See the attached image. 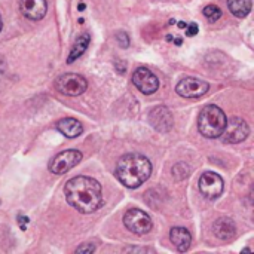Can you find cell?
<instances>
[{"label":"cell","mask_w":254,"mask_h":254,"mask_svg":"<svg viewBox=\"0 0 254 254\" xmlns=\"http://www.w3.org/2000/svg\"><path fill=\"white\" fill-rule=\"evenodd\" d=\"M55 88L58 92L68 95V97H77L83 94L88 88V82L83 76L76 73H65L57 77Z\"/></svg>","instance_id":"4"},{"label":"cell","mask_w":254,"mask_h":254,"mask_svg":"<svg viewBox=\"0 0 254 254\" xmlns=\"http://www.w3.org/2000/svg\"><path fill=\"white\" fill-rule=\"evenodd\" d=\"M132 82L135 88L146 95L155 94L159 88V79L147 67H138L132 74Z\"/></svg>","instance_id":"10"},{"label":"cell","mask_w":254,"mask_h":254,"mask_svg":"<svg viewBox=\"0 0 254 254\" xmlns=\"http://www.w3.org/2000/svg\"><path fill=\"white\" fill-rule=\"evenodd\" d=\"M198 33V25L196 24H189L188 30H186V34L188 36H195Z\"/></svg>","instance_id":"21"},{"label":"cell","mask_w":254,"mask_h":254,"mask_svg":"<svg viewBox=\"0 0 254 254\" xmlns=\"http://www.w3.org/2000/svg\"><path fill=\"white\" fill-rule=\"evenodd\" d=\"M118 37H119V45H121L122 48H128V45H129V42H128V36H127L125 33H119V34H118Z\"/></svg>","instance_id":"20"},{"label":"cell","mask_w":254,"mask_h":254,"mask_svg":"<svg viewBox=\"0 0 254 254\" xmlns=\"http://www.w3.org/2000/svg\"><path fill=\"white\" fill-rule=\"evenodd\" d=\"M213 232L214 235L219 238V240H223V241H229L235 237L237 234V226L234 223L232 219L229 217H222V219H217L213 225Z\"/></svg>","instance_id":"13"},{"label":"cell","mask_w":254,"mask_h":254,"mask_svg":"<svg viewBox=\"0 0 254 254\" xmlns=\"http://www.w3.org/2000/svg\"><path fill=\"white\" fill-rule=\"evenodd\" d=\"M170 240H171L173 246L177 249V252H180V253L188 252L192 246V235L185 228H173L170 232Z\"/></svg>","instance_id":"14"},{"label":"cell","mask_w":254,"mask_h":254,"mask_svg":"<svg viewBox=\"0 0 254 254\" xmlns=\"http://www.w3.org/2000/svg\"><path fill=\"white\" fill-rule=\"evenodd\" d=\"M202 12H204V16H205L210 22H216V21L222 16V10H220V7L216 6V4H208V6H205Z\"/></svg>","instance_id":"18"},{"label":"cell","mask_w":254,"mask_h":254,"mask_svg":"<svg viewBox=\"0 0 254 254\" xmlns=\"http://www.w3.org/2000/svg\"><path fill=\"white\" fill-rule=\"evenodd\" d=\"M149 121L152 127L159 132H168L173 128V115L164 106L155 107L149 115Z\"/></svg>","instance_id":"11"},{"label":"cell","mask_w":254,"mask_h":254,"mask_svg":"<svg viewBox=\"0 0 254 254\" xmlns=\"http://www.w3.org/2000/svg\"><path fill=\"white\" fill-rule=\"evenodd\" d=\"M152 174L150 161L140 153L124 155L116 164V177L118 180L129 189L140 188L149 180Z\"/></svg>","instance_id":"2"},{"label":"cell","mask_w":254,"mask_h":254,"mask_svg":"<svg viewBox=\"0 0 254 254\" xmlns=\"http://www.w3.org/2000/svg\"><path fill=\"white\" fill-rule=\"evenodd\" d=\"M124 225L135 235H144L152 231V219L147 213L138 208H131L124 216Z\"/></svg>","instance_id":"5"},{"label":"cell","mask_w":254,"mask_h":254,"mask_svg":"<svg viewBox=\"0 0 254 254\" xmlns=\"http://www.w3.org/2000/svg\"><path fill=\"white\" fill-rule=\"evenodd\" d=\"M19 9L25 18L33 19V21H39L46 15L48 4H46V0H21Z\"/></svg>","instance_id":"12"},{"label":"cell","mask_w":254,"mask_h":254,"mask_svg":"<svg viewBox=\"0 0 254 254\" xmlns=\"http://www.w3.org/2000/svg\"><path fill=\"white\" fill-rule=\"evenodd\" d=\"M226 121L228 118L220 107L214 104L205 106L198 118L199 132L207 138H219L226 127Z\"/></svg>","instance_id":"3"},{"label":"cell","mask_w":254,"mask_h":254,"mask_svg":"<svg viewBox=\"0 0 254 254\" xmlns=\"http://www.w3.org/2000/svg\"><path fill=\"white\" fill-rule=\"evenodd\" d=\"M208 89H210V85L205 80L192 77V76L183 77L176 86L177 94L183 98H199L205 95Z\"/></svg>","instance_id":"7"},{"label":"cell","mask_w":254,"mask_h":254,"mask_svg":"<svg viewBox=\"0 0 254 254\" xmlns=\"http://www.w3.org/2000/svg\"><path fill=\"white\" fill-rule=\"evenodd\" d=\"M57 129L65 135L67 138H76L79 137L82 132H83V127L79 121H76L74 118H65V119H61L58 124H57Z\"/></svg>","instance_id":"15"},{"label":"cell","mask_w":254,"mask_h":254,"mask_svg":"<svg viewBox=\"0 0 254 254\" xmlns=\"http://www.w3.org/2000/svg\"><path fill=\"white\" fill-rule=\"evenodd\" d=\"M64 195L67 202L82 214H91L97 211L103 204L101 185L85 176H77L65 183Z\"/></svg>","instance_id":"1"},{"label":"cell","mask_w":254,"mask_h":254,"mask_svg":"<svg viewBox=\"0 0 254 254\" xmlns=\"http://www.w3.org/2000/svg\"><path fill=\"white\" fill-rule=\"evenodd\" d=\"M88 46H89V36L88 34H80L76 39V42H74V45H73V48L70 51V55L67 58V63L70 64V63L76 61L77 58H80L86 52Z\"/></svg>","instance_id":"16"},{"label":"cell","mask_w":254,"mask_h":254,"mask_svg":"<svg viewBox=\"0 0 254 254\" xmlns=\"http://www.w3.org/2000/svg\"><path fill=\"white\" fill-rule=\"evenodd\" d=\"M223 188V179L213 171H207L199 177V190L207 199H217L222 195Z\"/></svg>","instance_id":"9"},{"label":"cell","mask_w":254,"mask_h":254,"mask_svg":"<svg viewBox=\"0 0 254 254\" xmlns=\"http://www.w3.org/2000/svg\"><path fill=\"white\" fill-rule=\"evenodd\" d=\"M1 27H3V22H1V16H0V31H1Z\"/></svg>","instance_id":"22"},{"label":"cell","mask_w":254,"mask_h":254,"mask_svg":"<svg viewBox=\"0 0 254 254\" xmlns=\"http://www.w3.org/2000/svg\"><path fill=\"white\" fill-rule=\"evenodd\" d=\"M250 135V127L249 124L241 118H232L231 121H226V127L220 135L223 143L228 144H237L244 141Z\"/></svg>","instance_id":"6"},{"label":"cell","mask_w":254,"mask_h":254,"mask_svg":"<svg viewBox=\"0 0 254 254\" xmlns=\"http://www.w3.org/2000/svg\"><path fill=\"white\" fill-rule=\"evenodd\" d=\"M228 6L235 16L246 18L252 10V0H228Z\"/></svg>","instance_id":"17"},{"label":"cell","mask_w":254,"mask_h":254,"mask_svg":"<svg viewBox=\"0 0 254 254\" xmlns=\"http://www.w3.org/2000/svg\"><path fill=\"white\" fill-rule=\"evenodd\" d=\"M82 161V153L79 150H64L58 153L51 162H49V171L52 174L61 176L74 168Z\"/></svg>","instance_id":"8"},{"label":"cell","mask_w":254,"mask_h":254,"mask_svg":"<svg viewBox=\"0 0 254 254\" xmlns=\"http://www.w3.org/2000/svg\"><path fill=\"white\" fill-rule=\"evenodd\" d=\"M95 252V246L92 244H82L76 249V253H85V254H91Z\"/></svg>","instance_id":"19"}]
</instances>
